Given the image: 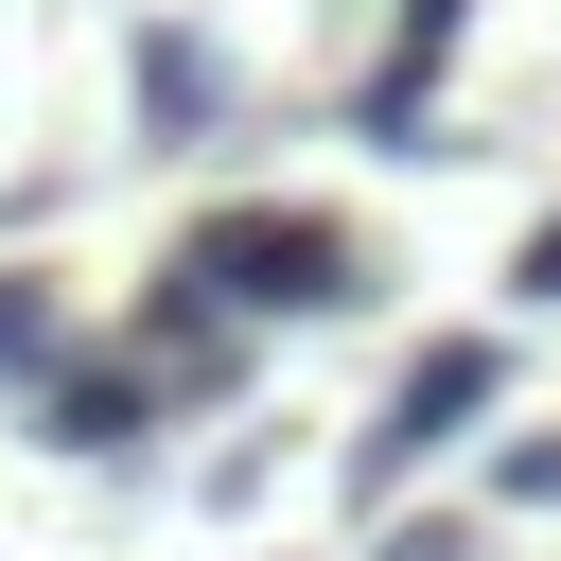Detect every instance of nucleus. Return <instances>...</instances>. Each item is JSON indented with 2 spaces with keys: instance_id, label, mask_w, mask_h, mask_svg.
<instances>
[{
  "instance_id": "nucleus-1",
  "label": "nucleus",
  "mask_w": 561,
  "mask_h": 561,
  "mask_svg": "<svg viewBox=\"0 0 561 561\" xmlns=\"http://www.w3.org/2000/svg\"><path fill=\"white\" fill-rule=\"evenodd\" d=\"M175 263L263 333V316H351L368 298V245H351V210H316V193H228V210H193L175 228Z\"/></svg>"
},
{
  "instance_id": "nucleus-2",
  "label": "nucleus",
  "mask_w": 561,
  "mask_h": 561,
  "mask_svg": "<svg viewBox=\"0 0 561 561\" xmlns=\"http://www.w3.org/2000/svg\"><path fill=\"white\" fill-rule=\"evenodd\" d=\"M491 403H508V333H421V351L386 368V403H368V438H351V491L386 508V491H403L421 456H456V438H473Z\"/></svg>"
},
{
  "instance_id": "nucleus-3",
  "label": "nucleus",
  "mask_w": 561,
  "mask_h": 561,
  "mask_svg": "<svg viewBox=\"0 0 561 561\" xmlns=\"http://www.w3.org/2000/svg\"><path fill=\"white\" fill-rule=\"evenodd\" d=\"M456 53H473V0H386V35H368V70H351V140H368V158H421Z\"/></svg>"
},
{
  "instance_id": "nucleus-4",
  "label": "nucleus",
  "mask_w": 561,
  "mask_h": 561,
  "mask_svg": "<svg viewBox=\"0 0 561 561\" xmlns=\"http://www.w3.org/2000/svg\"><path fill=\"white\" fill-rule=\"evenodd\" d=\"M123 123H140V158H210V140L245 123V70H228L193 18H140V35H123Z\"/></svg>"
},
{
  "instance_id": "nucleus-5",
  "label": "nucleus",
  "mask_w": 561,
  "mask_h": 561,
  "mask_svg": "<svg viewBox=\"0 0 561 561\" xmlns=\"http://www.w3.org/2000/svg\"><path fill=\"white\" fill-rule=\"evenodd\" d=\"M18 421H35L53 456L123 473V456H158V421H175V403H158V368H140V351H88V333H70V368H53V386H35Z\"/></svg>"
},
{
  "instance_id": "nucleus-6",
  "label": "nucleus",
  "mask_w": 561,
  "mask_h": 561,
  "mask_svg": "<svg viewBox=\"0 0 561 561\" xmlns=\"http://www.w3.org/2000/svg\"><path fill=\"white\" fill-rule=\"evenodd\" d=\"M123 351L158 368V403H175V421L245 386V316H228V298L193 280V263H158V280H140V333H123Z\"/></svg>"
},
{
  "instance_id": "nucleus-7",
  "label": "nucleus",
  "mask_w": 561,
  "mask_h": 561,
  "mask_svg": "<svg viewBox=\"0 0 561 561\" xmlns=\"http://www.w3.org/2000/svg\"><path fill=\"white\" fill-rule=\"evenodd\" d=\"M53 368H70V298H53L35 263H0V403H35Z\"/></svg>"
},
{
  "instance_id": "nucleus-8",
  "label": "nucleus",
  "mask_w": 561,
  "mask_h": 561,
  "mask_svg": "<svg viewBox=\"0 0 561 561\" xmlns=\"http://www.w3.org/2000/svg\"><path fill=\"white\" fill-rule=\"evenodd\" d=\"M491 491H508V508H561V438H508V456H491Z\"/></svg>"
},
{
  "instance_id": "nucleus-9",
  "label": "nucleus",
  "mask_w": 561,
  "mask_h": 561,
  "mask_svg": "<svg viewBox=\"0 0 561 561\" xmlns=\"http://www.w3.org/2000/svg\"><path fill=\"white\" fill-rule=\"evenodd\" d=\"M508 298H526V316H561V210H543V228L508 245Z\"/></svg>"
},
{
  "instance_id": "nucleus-10",
  "label": "nucleus",
  "mask_w": 561,
  "mask_h": 561,
  "mask_svg": "<svg viewBox=\"0 0 561 561\" xmlns=\"http://www.w3.org/2000/svg\"><path fill=\"white\" fill-rule=\"evenodd\" d=\"M368 561H473V526H438V508H421V526H386Z\"/></svg>"
}]
</instances>
